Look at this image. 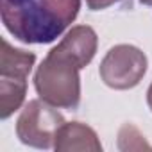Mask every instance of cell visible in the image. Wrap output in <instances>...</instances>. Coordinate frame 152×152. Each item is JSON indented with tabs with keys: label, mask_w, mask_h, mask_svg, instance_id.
<instances>
[{
	"label": "cell",
	"mask_w": 152,
	"mask_h": 152,
	"mask_svg": "<svg viewBox=\"0 0 152 152\" xmlns=\"http://www.w3.org/2000/svg\"><path fill=\"white\" fill-rule=\"evenodd\" d=\"M36 56L9 45L2 39L0 52V116L9 118L22 107L27 95V77L34 66Z\"/></svg>",
	"instance_id": "obj_3"
},
{
	"label": "cell",
	"mask_w": 152,
	"mask_h": 152,
	"mask_svg": "<svg viewBox=\"0 0 152 152\" xmlns=\"http://www.w3.org/2000/svg\"><path fill=\"white\" fill-rule=\"evenodd\" d=\"M147 104H148V107H150V111H152V84H150V88H148V91H147Z\"/></svg>",
	"instance_id": "obj_8"
},
{
	"label": "cell",
	"mask_w": 152,
	"mask_h": 152,
	"mask_svg": "<svg viewBox=\"0 0 152 152\" xmlns=\"http://www.w3.org/2000/svg\"><path fill=\"white\" fill-rule=\"evenodd\" d=\"M140 2H141L143 6H150V7H152V0H140Z\"/></svg>",
	"instance_id": "obj_9"
},
{
	"label": "cell",
	"mask_w": 152,
	"mask_h": 152,
	"mask_svg": "<svg viewBox=\"0 0 152 152\" xmlns=\"http://www.w3.org/2000/svg\"><path fill=\"white\" fill-rule=\"evenodd\" d=\"M64 125V118L52 104L31 100L16 122V134L22 143L36 148H50L56 141L57 131Z\"/></svg>",
	"instance_id": "obj_4"
},
{
	"label": "cell",
	"mask_w": 152,
	"mask_h": 152,
	"mask_svg": "<svg viewBox=\"0 0 152 152\" xmlns=\"http://www.w3.org/2000/svg\"><path fill=\"white\" fill-rule=\"evenodd\" d=\"M97 52V32L77 25L47 54L34 75L38 95L54 107L77 109L81 102L79 70L91 63Z\"/></svg>",
	"instance_id": "obj_1"
},
{
	"label": "cell",
	"mask_w": 152,
	"mask_h": 152,
	"mask_svg": "<svg viewBox=\"0 0 152 152\" xmlns=\"http://www.w3.org/2000/svg\"><path fill=\"white\" fill-rule=\"evenodd\" d=\"M54 148L57 152H70V150H90V152H100L102 145L99 141L97 132L81 124V122H70L57 131Z\"/></svg>",
	"instance_id": "obj_6"
},
{
	"label": "cell",
	"mask_w": 152,
	"mask_h": 152,
	"mask_svg": "<svg viewBox=\"0 0 152 152\" xmlns=\"http://www.w3.org/2000/svg\"><path fill=\"white\" fill-rule=\"evenodd\" d=\"M122 0H86V4L91 11H102V9H107L109 6L113 4H118Z\"/></svg>",
	"instance_id": "obj_7"
},
{
	"label": "cell",
	"mask_w": 152,
	"mask_h": 152,
	"mask_svg": "<svg viewBox=\"0 0 152 152\" xmlns=\"http://www.w3.org/2000/svg\"><path fill=\"white\" fill-rule=\"evenodd\" d=\"M81 0H0L2 23L27 45L56 41L77 18Z\"/></svg>",
	"instance_id": "obj_2"
},
{
	"label": "cell",
	"mask_w": 152,
	"mask_h": 152,
	"mask_svg": "<svg viewBox=\"0 0 152 152\" xmlns=\"http://www.w3.org/2000/svg\"><path fill=\"white\" fill-rule=\"evenodd\" d=\"M147 72V56L132 45H116L104 56L99 73L106 86L131 90L140 84Z\"/></svg>",
	"instance_id": "obj_5"
}]
</instances>
